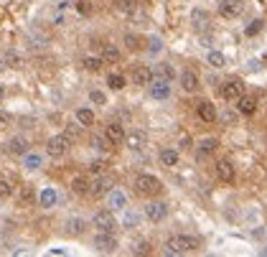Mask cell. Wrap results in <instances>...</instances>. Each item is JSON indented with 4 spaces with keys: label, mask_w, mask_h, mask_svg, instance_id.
<instances>
[{
    "label": "cell",
    "mask_w": 267,
    "mask_h": 257,
    "mask_svg": "<svg viewBox=\"0 0 267 257\" xmlns=\"http://www.w3.org/2000/svg\"><path fill=\"white\" fill-rule=\"evenodd\" d=\"M198 247V239L196 237H186V234H181V237H171L168 242H165V255H186V252H191Z\"/></svg>",
    "instance_id": "cell-1"
},
{
    "label": "cell",
    "mask_w": 267,
    "mask_h": 257,
    "mask_svg": "<svg viewBox=\"0 0 267 257\" xmlns=\"http://www.w3.org/2000/svg\"><path fill=\"white\" fill-rule=\"evenodd\" d=\"M135 188H138V194H142V196H153V194H158L163 186H160V181L153 173H140L135 178Z\"/></svg>",
    "instance_id": "cell-2"
},
{
    "label": "cell",
    "mask_w": 267,
    "mask_h": 257,
    "mask_svg": "<svg viewBox=\"0 0 267 257\" xmlns=\"http://www.w3.org/2000/svg\"><path fill=\"white\" fill-rule=\"evenodd\" d=\"M69 143L71 140L66 135H53L46 143V153L51 155V158H61V155H66V150H69Z\"/></svg>",
    "instance_id": "cell-3"
},
{
    "label": "cell",
    "mask_w": 267,
    "mask_h": 257,
    "mask_svg": "<svg viewBox=\"0 0 267 257\" xmlns=\"http://www.w3.org/2000/svg\"><path fill=\"white\" fill-rule=\"evenodd\" d=\"M94 250L97 252H115L117 250V239L112 232H99L94 237Z\"/></svg>",
    "instance_id": "cell-4"
},
{
    "label": "cell",
    "mask_w": 267,
    "mask_h": 257,
    "mask_svg": "<svg viewBox=\"0 0 267 257\" xmlns=\"http://www.w3.org/2000/svg\"><path fill=\"white\" fill-rule=\"evenodd\" d=\"M242 94H244V87H242L239 79H229V82L221 84V97H224L227 102H237Z\"/></svg>",
    "instance_id": "cell-5"
},
{
    "label": "cell",
    "mask_w": 267,
    "mask_h": 257,
    "mask_svg": "<svg viewBox=\"0 0 267 257\" xmlns=\"http://www.w3.org/2000/svg\"><path fill=\"white\" fill-rule=\"evenodd\" d=\"M94 227L99 229V232H115V227H117V221H115V214H112V211H97V214H94Z\"/></svg>",
    "instance_id": "cell-6"
},
{
    "label": "cell",
    "mask_w": 267,
    "mask_h": 257,
    "mask_svg": "<svg viewBox=\"0 0 267 257\" xmlns=\"http://www.w3.org/2000/svg\"><path fill=\"white\" fill-rule=\"evenodd\" d=\"M244 10V0H221L219 3V13L224 18H239Z\"/></svg>",
    "instance_id": "cell-7"
},
{
    "label": "cell",
    "mask_w": 267,
    "mask_h": 257,
    "mask_svg": "<svg viewBox=\"0 0 267 257\" xmlns=\"http://www.w3.org/2000/svg\"><path fill=\"white\" fill-rule=\"evenodd\" d=\"M109 191H112V178L109 176H99L89 184V194L92 196H107Z\"/></svg>",
    "instance_id": "cell-8"
},
{
    "label": "cell",
    "mask_w": 267,
    "mask_h": 257,
    "mask_svg": "<svg viewBox=\"0 0 267 257\" xmlns=\"http://www.w3.org/2000/svg\"><path fill=\"white\" fill-rule=\"evenodd\" d=\"M145 217L150 221H163L165 217H168V204H163V201H150V204L145 206Z\"/></svg>",
    "instance_id": "cell-9"
},
{
    "label": "cell",
    "mask_w": 267,
    "mask_h": 257,
    "mask_svg": "<svg viewBox=\"0 0 267 257\" xmlns=\"http://www.w3.org/2000/svg\"><path fill=\"white\" fill-rule=\"evenodd\" d=\"M125 143H127L130 150H140L148 145V135L142 130H132V132H125Z\"/></svg>",
    "instance_id": "cell-10"
},
{
    "label": "cell",
    "mask_w": 267,
    "mask_h": 257,
    "mask_svg": "<svg viewBox=\"0 0 267 257\" xmlns=\"http://www.w3.org/2000/svg\"><path fill=\"white\" fill-rule=\"evenodd\" d=\"M209 23H211V18H209L206 10H201V8L191 10V26H194V31L204 33V31H209Z\"/></svg>",
    "instance_id": "cell-11"
},
{
    "label": "cell",
    "mask_w": 267,
    "mask_h": 257,
    "mask_svg": "<svg viewBox=\"0 0 267 257\" xmlns=\"http://www.w3.org/2000/svg\"><path fill=\"white\" fill-rule=\"evenodd\" d=\"M150 97H153V99H168V97H171V82L153 79V82H150Z\"/></svg>",
    "instance_id": "cell-12"
},
{
    "label": "cell",
    "mask_w": 267,
    "mask_h": 257,
    "mask_svg": "<svg viewBox=\"0 0 267 257\" xmlns=\"http://www.w3.org/2000/svg\"><path fill=\"white\" fill-rule=\"evenodd\" d=\"M132 84H138V87H148L150 82H153V69H148V66H135V69H132Z\"/></svg>",
    "instance_id": "cell-13"
},
{
    "label": "cell",
    "mask_w": 267,
    "mask_h": 257,
    "mask_svg": "<svg viewBox=\"0 0 267 257\" xmlns=\"http://www.w3.org/2000/svg\"><path fill=\"white\" fill-rule=\"evenodd\" d=\"M105 138H107L109 143H115V145L125 143V128H122L120 122H109L107 130H105Z\"/></svg>",
    "instance_id": "cell-14"
},
{
    "label": "cell",
    "mask_w": 267,
    "mask_h": 257,
    "mask_svg": "<svg viewBox=\"0 0 267 257\" xmlns=\"http://www.w3.org/2000/svg\"><path fill=\"white\" fill-rule=\"evenodd\" d=\"M178 79H181L183 92H196V89H198V76H196V72H191V69L181 72V74H178Z\"/></svg>",
    "instance_id": "cell-15"
},
{
    "label": "cell",
    "mask_w": 267,
    "mask_h": 257,
    "mask_svg": "<svg viewBox=\"0 0 267 257\" xmlns=\"http://www.w3.org/2000/svg\"><path fill=\"white\" fill-rule=\"evenodd\" d=\"M5 150L13 153V155H23V153H28V140L26 138H10L5 143Z\"/></svg>",
    "instance_id": "cell-16"
},
{
    "label": "cell",
    "mask_w": 267,
    "mask_h": 257,
    "mask_svg": "<svg viewBox=\"0 0 267 257\" xmlns=\"http://www.w3.org/2000/svg\"><path fill=\"white\" fill-rule=\"evenodd\" d=\"M216 176L224 184H231V181H234V165H231L229 161H219L216 163Z\"/></svg>",
    "instance_id": "cell-17"
},
{
    "label": "cell",
    "mask_w": 267,
    "mask_h": 257,
    "mask_svg": "<svg viewBox=\"0 0 267 257\" xmlns=\"http://www.w3.org/2000/svg\"><path fill=\"white\" fill-rule=\"evenodd\" d=\"M176 76V69L171 64H155L153 66V79H165V82H171Z\"/></svg>",
    "instance_id": "cell-18"
},
{
    "label": "cell",
    "mask_w": 267,
    "mask_h": 257,
    "mask_svg": "<svg viewBox=\"0 0 267 257\" xmlns=\"http://www.w3.org/2000/svg\"><path fill=\"white\" fill-rule=\"evenodd\" d=\"M196 112H198V117H201L204 122H214V120L219 117V115H216V107L211 105V102H198Z\"/></svg>",
    "instance_id": "cell-19"
},
{
    "label": "cell",
    "mask_w": 267,
    "mask_h": 257,
    "mask_svg": "<svg viewBox=\"0 0 267 257\" xmlns=\"http://www.w3.org/2000/svg\"><path fill=\"white\" fill-rule=\"evenodd\" d=\"M107 206L112 209V211L125 209V206H127V196L122 194V191H109V194H107Z\"/></svg>",
    "instance_id": "cell-20"
},
{
    "label": "cell",
    "mask_w": 267,
    "mask_h": 257,
    "mask_svg": "<svg viewBox=\"0 0 267 257\" xmlns=\"http://www.w3.org/2000/svg\"><path fill=\"white\" fill-rule=\"evenodd\" d=\"M237 102H239L237 107H239V112H242V115H254V112H257V99H254V97L242 94Z\"/></svg>",
    "instance_id": "cell-21"
},
{
    "label": "cell",
    "mask_w": 267,
    "mask_h": 257,
    "mask_svg": "<svg viewBox=\"0 0 267 257\" xmlns=\"http://www.w3.org/2000/svg\"><path fill=\"white\" fill-rule=\"evenodd\" d=\"M87 229V221L79 219V217H71L69 221H66V234H74V237H79V234H84Z\"/></svg>",
    "instance_id": "cell-22"
},
{
    "label": "cell",
    "mask_w": 267,
    "mask_h": 257,
    "mask_svg": "<svg viewBox=\"0 0 267 257\" xmlns=\"http://www.w3.org/2000/svg\"><path fill=\"white\" fill-rule=\"evenodd\" d=\"M38 201H41V206H43V209H51V206H56L59 194L53 191V188H43L41 196H38Z\"/></svg>",
    "instance_id": "cell-23"
},
{
    "label": "cell",
    "mask_w": 267,
    "mask_h": 257,
    "mask_svg": "<svg viewBox=\"0 0 267 257\" xmlns=\"http://www.w3.org/2000/svg\"><path fill=\"white\" fill-rule=\"evenodd\" d=\"M76 122H79L82 128L94 125V112H92L89 107H79V110H76Z\"/></svg>",
    "instance_id": "cell-24"
},
{
    "label": "cell",
    "mask_w": 267,
    "mask_h": 257,
    "mask_svg": "<svg viewBox=\"0 0 267 257\" xmlns=\"http://www.w3.org/2000/svg\"><path fill=\"white\" fill-rule=\"evenodd\" d=\"M16 191V186H13V178L10 176H0V199H8V196H13Z\"/></svg>",
    "instance_id": "cell-25"
},
{
    "label": "cell",
    "mask_w": 267,
    "mask_h": 257,
    "mask_svg": "<svg viewBox=\"0 0 267 257\" xmlns=\"http://www.w3.org/2000/svg\"><path fill=\"white\" fill-rule=\"evenodd\" d=\"M216 145H219L216 138H201V143H198V153H201V155H209V153L216 150Z\"/></svg>",
    "instance_id": "cell-26"
},
{
    "label": "cell",
    "mask_w": 267,
    "mask_h": 257,
    "mask_svg": "<svg viewBox=\"0 0 267 257\" xmlns=\"http://www.w3.org/2000/svg\"><path fill=\"white\" fill-rule=\"evenodd\" d=\"M41 155L38 153H23V163H26V168L28 171H36V168H41Z\"/></svg>",
    "instance_id": "cell-27"
},
{
    "label": "cell",
    "mask_w": 267,
    "mask_h": 257,
    "mask_svg": "<svg viewBox=\"0 0 267 257\" xmlns=\"http://www.w3.org/2000/svg\"><path fill=\"white\" fill-rule=\"evenodd\" d=\"M160 163L165 165V168H171V165H176V163H178V153H176V150H171V148L160 150Z\"/></svg>",
    "instance_id": "cell-28"
},
{
    "label": "cell",
    "mask_w": 267,
    "mask_h": 257,
    "mask_svg": "<svg viewBox=\"0 0 267 257\" xmlns=\"http://www.w3.org/2000/svg\"><path fill=\"white\" fill-rule=\"evenodd\" d=\"M206 61H209V66H214V69H221V66L227 64V59H224V54H221V51H209Z\"/></svg>",
    "instance_id": "cell-29"
},
{
    "label": "cell",
    "mask_w": 267,
    "mask_h": 257,
    "mask_svg": "<svg viewBox=\"0 0 267 257\" xmlns=\"http://www.w3.org/2000/svg\"><path fill=\"white\" fill-rule=\"evenodd\" d=\"M71 191L74 194H89V181L84 176H76L74 181H71Z\"/></svg>",
    "instance_id": "cell-30"
},
{
    "label": "cell",
    "mask_w": 267,
    "mask_h": 257,
    "mask_svg": "<svg viewBox=\"0 0 267 257\" xmlns=\"http://www.w3.org/2000/svg\"><path fill=\"white\" fill-rule=\"evenodd\" d=\"M102 61H105V64H117V61H120V51H117L115 46H105Z\"/></svg>",
    "instance_id": "cell-31"
},
{
    "label": "cell",
    "mask_w": 267,
    "mask_h": 257,
    "mask_svg": "<svg viewBox=\"0 0 267 257\" xmlns=\"http://www.w3.org/2000/svg\"><path fill=\"white\" fill-rule=\"evenodd\" d=\"M107 84H109V89L120 92V89L125 87V76H122V74H109V76H107Z\"/></svg>",
    "instance_id": "cell-32"
},
{
    "label": "cell",
    "mask_w": 267,
    "mask_h": 257,
    "mask_svg": "<svg viewBox=\"0 0 267 257\" xmlns=\"http://www.w3.org/2000/svg\"><path fill=\"white\" fill-rule=\"evenodd\" d=\"M8 66H13V69H18V66H23V59H20V54L16 51H5V59H3Z\"/></svg>",
    "instance_id": "cell-33"
},
{
    "label": "cell",
    "mask_w": 267,
    "mask_h": 257,
    "mask_svg": "<svg viewBox=\"0 0 267 257\" xmlns=\"http://www.w3.org/2000/svg\"><path fill=\"white\" fill-rule=\"evenodd\" d=\"M102 64H105L102 59H97V56H87V59H84V69H87V72H99V69H102Z\"/></svg>",
    "instance_id": "cell-34"
},
{
    "label": "cell",
    "mask_w": 267,
    "mask_h": 257,
    "mask_svg": "<svg viewBox=\"0 0 267 257\" xmlns=\"http://www.w3.org/2000/svg\"><path fill=\"white\" fill-rule=\"evenodd\" d=\"M89 102L92 105H107V97H105V92H99V89H92V92H89Z\"/></svg>",
    "instance_id": "cell-35"
},
{
    "label": "cell",
    "mask_w": 267,
    "mask_h": 257,
    "mask_svg": "<svg viewBox=\"0 0 267 257\" xmlns=\"http://www.w3.org/2000/svg\"><path fill=\"white\" fill-rule=\"evenodd\" d=\"M262 26H265V20H260V18H257V20H252V23H249L247 28H244V33H247V36H257V33L262 31Z\"/></svg>",
    "instance_id": "cell-36"
},
{
    "label": "cell",
    "mask_w": 267,
    "mask_h": 257,
    "mask_svg": "<svg viewBox=\"0 0 267 257\" xmlns=\"http://www.w3.org/2000/svg\"><path fill=\"white\" fill-rule=\"evenodd\" d=\"M125 43H127L130 51H138V49H140V38L135 36V33H127V36H125Z\"/></svg>",
    "instance_id": "cell-37"
},
{
    "label": "cell",
    "mask_w": 267,
    "mask_h": 257,
    "mask_svg": "<svg viewBox=\"0 0 267 257\" xmlns=\"http://www.w3.org/2000/svg\"><path fill=\"white\" fill-rule=\"evenodd\" d=\"M135 255H150V242H138L135 247H132Z\"/></svg>",
    "instance_id": "cell-38"
},
{
    "label": "cell",
    "mask_w": 267,
    "mask_h": 257,
    "mask_svg": "<svg viewBox=\"0 0 267 257\" xmlns=\"http://www.w3.org/2000/svg\"><path fill=\"white\" fill-rule=\"evenodd\" d=\"M92 145H94L97 150H107L109 140H107V138H99V135H94V138H92Z\"/></svg>",
    "instance_id": "cell-39"
},
{
    "label": "cell",
    "mask_w": 267,
    "mask_h": 257,
    "mask_svg": "<svg viewBox=\"0 0 267 257\" xmlns=\"http://www.w3.org/2000/svg\"><path fill=\"white\" fill-rule=\"evenodd\" d=\"M20 201H23V204H31V201H33V188L31 186H23V191H20Z\"/></svg>",
    "instance_id": "cell-40"
},
{
    "label": "cell",
    "mask_w": 267,
    "mask_h": 257,
    "mask_svg": "<svg viewBox=\"0 0 267 257\" xmlns=\"http://www.w3.org/2000/svg\"><path fill=\"white\" fill-rule=\"evenodd\" d=\"M221 120H224L227 125H234V122H237V115H234V112H229V110H227V112L221 115Z\"/></svg>",
    "instance_id": "cell-41"
},
{
    "label": "cell",
    "mask_w": 267,
    "mask_h": 257,
    "mask_svg": "<svg viewBox=\"0 0 267 257\" xmlns=\"http://www.w3.org/2000/svg\"><path fill=\"white\" fill-rule=\"evenodd\" d=\"M102 161H92V163H89V171H92V173H102Z\"/></svg>",
    "instance_id": "cell-42"
},
{
    "label": "cell",
    "mask_w": 267,
    "mask_h": 257,
    "mask_svg": "<svg viewBox=\"0 0 267 257\" xmlns=\"http://www.w3.org/2000/svg\"><path fill=\"white\" fill-rule=\"evenodd\" d=\"M10 125V115L8 112H0V130H5Z\"/></svg>",
    "instance_id": "cell-43"
},
{
    "label": "cell",
    "mask_w": 267,
    "mask_h": 257,
    "mask_svg": "<svg viewBox=\"0 0 267 257\" xmlns=\"http://www.w3.org/2000/svg\"><path fill=\"white\" fill-rule=\"evenodd\" d=\"M76 8H79V13H89V10H92V5H89V0H79V5H76Z\"/></svg>",
    "instance_id": "cell-44"
},
{
    "label": "cell",
    "mask_w": 267,
    "mask_h": 257,
    "mask_svg": "<svg viewBox=\"0 0 267 257\" xmlns=\"http://www.w3.org/2000/svg\"><path fill=\"white\" fill-rule=\"evenodd\" d=\"M64 135H66V138L71 140V138H76V135H79V128H74V125H69V128H66V132H64Z\"/></svg>",
    "instance_id": "cell-45"
},
{
    "label": "cell",
    "mask_w": 267,
    "mask_h": 257,
    "mask_svg": "<svg viewBox=\"0 0 267 257\" xmlns=\"http://www.w3.org/2000/svg\"><path fill=\"white\" fill-rule=\"evenodd\" d=\"M135 224H138V217L135 214H127L125 217V227H135Z\"/></svg>",
    "instance_id": "cell-46"
},
{
    "label": "cell",
    "mask_w": 267,
    "mask_h": 257,
    "mask_svg": "<svg viewBox=\"0 0 267 257\" xmlns=\"http://www.w3.org/2000/svg\"><path fill=\"white\" fill-rule=\"evenodd\" d=\"M150 43H153V46H150V49H153V51H160V41H158V38H153V41H150Z\"/></svg>",
    "instance_id": "cell-47"
},
{
    "label": "cell",
    "mask_w": 267,
    "mask_h": 257,
    "mask_svg": "<svg viewBox=\"0 0 267 257\" xmlns=\"http://www.w3.org/2000/svg\"><path fill=\"white\" fill-rule=\"evenodd\" d=\"M49 255H66V250H59V247H53V250H49Z\"/></svg>",
    "instance_id": "cell-48"
},
{
    "label": "cell",
    "mask_w": 267,
    "mask_h": 257,
    "mask_svg": "<svg viewBox=\"0 0 267 257\" xmlns=\"http://www.w3.org/2000/svg\"><path fill=\"white\" fill-rule=\"evenodd\" d=\"M3 97H5V87H3V84H0V99H3Z\"/></svg>",
    "instance_id": "cell-49"
},
{
    "label": "cell",
    "mask_w": 267,
    "mask_h": 257,
    "mask_svg": "<svg viewBox=\"0 0 267 257\" xmlns=\"http://www.w3.org/2000/svg\"><path fill=\"white\" fill-rule=\"evenodd\" d=\"M5 72V61H0V74H3Z\"/></svg>",
    "instance_id": "cell-50"
},
{
    "label": "cell",
    "mask_w": 267,
    "mask_h": 257,
    "mask_svg": "<svg viewBox=\"0 0 267 257\" xmlns=\"http://www.w3.org/2000/svg\"><path fill=\"white\" fill-rule=\"evenodd\" d=\"M262 61H265V66H267V54H265V56H262Z\"/></svg>",
    "instance_id": "cell-51"
},
{
    "label": "cell",
    "mask_w": 267,
    "mask_h": 257,
    "mask_svg": "<svg viewBox=\"0 0 267 257\" xmlns=\"http://www.w3.org/2000/svg\"><path fill=\"white\" fill-rule=\"evenodd\" d=\"M115 3H122V0H115Z\"/></svg>",
    "instance_id": "cell-52"
}]
</instances>
